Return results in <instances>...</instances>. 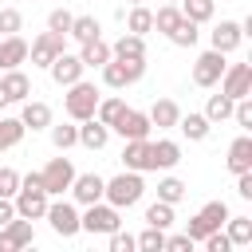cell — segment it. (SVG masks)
I'll return each instance as SVG.
<instances>
[{"mask_svg": "<svg viewBox=\"0 0 252 252\" xmlns=\"http://www.w3.org/2000/svg\"><path fill=\"white\" fill-rule=\"evenodd\" d=\"M146 197V181H142V173H134V169H122V173H114V177H106V189H102V201H110L114 209H134L138 201Z\"/></svg>", "mask_w": 252, "mask_h": 252, "instance_id": "cell-1", "label": "cell"}, {"mask_svg": "<svg viewBox=\"0 0 252 252\" xmlns=\"http://www.w3.org/2000/svg\"><path fill=\"white\" fill-rule=\"evenodd\" d=\"M47 193H43V181H39V169H32L28 177H20V189H16V197H12V205H16V217H28V220H43V213H47Z\"/></svg>", "mask_w": 252, "mask_h": 252, "instance_id": "cell-2", "label": "cell"}, {"mask_svg": "<svg viewBox=\"0 0 252 252\" xmlns=\"http://www.w3.org/2000/svg\"><path fill=\"white\" fill-rule=\"evenodd\" d=\"M63 91H67V94H63V114H67L71 122L94 118V106H98L102 91H98L91 79H79V83H71V87H63Z\"/></svg>", "mask_w": 252, "mask_h": 252, "instance_id": "cell-3", "label": "cell"}, {"mask_svg": "<svg viewBox=\"0 0 252 252\" xmlns=\"http://www.w3.org/2000/svg\"><path fill=\"white\" fill-rule=\"evenodd\" d=\"M79 228L91 236H110L114 228H122V209H114L110 201H94L79 209Z\"/></svg>", "mask_w": 252, "mask_h": 252, "instance_id": "cell-4", "label": "cell"}, {"mask_svg": "<svg viewBox=\"0 0 252 252\" xmlns=\"http://www.w3.org/2000/svg\"><path fill=\"white\" fill-rule=\"evenodd\" d=\"M228 213H232V209H228L224 201H205V205H201V209L189 217V224H185V236H189L193 244H201V240H205L213 228H220V224L228 220Z\"/></svg>", "mask_w": 252, "mask_h": 252, "instance_id": "cell-5", "label": "cell"}, {"mask_svg": "<svg viewBox=\"0 0 252 252\" xmlns=\"http://www.w3.org/2000/svg\"><path fill=\"white\" fill-rule=\"evenodd\" d=\"M98 71H102V83H106L110 91H126V87H134V83L146 75V55H142V59H114V55H110Z\"/></svg>", "mask_w": 252, "mask_h": 252, "instance_id": "cell-6", "label": "cell"}, {"mask_svg": "<svg viewBox=\"0 0 252 252\" xmlns=\"http://www.w3.org/2000/svg\"><path fill=\"white\" fill-rule=\"evenodd\" d=\"M43 220H47L51 232L63 236V240H71V236L83 232V228H79V205H75V201H63V197H51V201H47Z\"/></svg>", "mask_w": 252, "mask_h": 252, "instance_id": "cell-7", "label": "cell"}, {"mask_svg": "<svg viewBox=\"0 0 252 252\" xmlns=\"http://www.w3.org/2000/svg\"><path fill=\"white\" fill-rule=\"evenodd\" d=\"M75 161L71 158H51L43 169H39V181H43V193L47 197H63L67 189H71V181H75Z\"/></svg>", "mask_w": 252, "mask_h": 252, "instance_id": "cell-8", "label": "cell"}, {"mask_svg": "<svg viewBox=\"0 0 252 252\" xmlns=\"http://www.w3.org/2000/svg\"><path fill=\"white\" fill-rule=\"evenodd\" d=\"M224 51H217V47H209V51H201L197 59H193V83L201 87V91H213L217 83H220V75H224Z\"/></svg>", "mask_w": 252, "mask_h": 252, "instance_id": "cell-9", "label": "cell"}, {"mask_svg": "<svg viewBox=\"0 0 252 252\" xmlns=\"http://www.w3.org/2000/svg\"><path fill=\"white\" fill-rule=\"evenodd\" d=\"M59 51H67V35H59V32H39L32 43H28V59H32V67H51V59L59 55Z\"/></svg>", "mask_w": 252, "mask_h": 252, "instance_id": "cell-10", "label": "cell"}, {"mask_svg": "<svg viewBox=\"0 0 252 252\" xmlns=\"http://www.w3.org/2000/svg\"><path fill=\"white\" fill-rule=\"evenodd\" d=\"M150 114L146 110H134V106H126L118 118H114V126H110V134H118L122 142H134V138H150Z\"/></svg>", "mask_w": 252, "mask_h": 252, "instance_id": "cell-11", "label": "cell"}, {"mask_svg": "<svg viewBox=\"0 0 252 252\" xmlns=\"http://www.w3.org/2000/svg\"><path fill=\"white\" fill-rule=\"evenodd\" d=\"M217 87H220L228 98H244V94H252V63H228Z\"/></svg>", "mask_w": 252, "mask_h": 252, "instance_id": "cell-12", "label": "cell"}, {"mask_svg": "<svg viewBox=\"0 0 252 252\" xmlns=\"http://www.w3.org/2000/svg\"><path fill=\"white\" fill-rule=\"evenodd\" d=\"M102 189H106V177L102 173H75V181H71V201L83 209V205H94V201H102Z\"/></svg>", "mask_w": 252, "mask_h": 252, "instance_id": "cell-13", "label": "cell"}, {"mask_svg": "<svg viewBox=\"0 0 252 252\" xmlns=\"http://www.w3.org/2000/svg\"><path fill=\"white\" fill-rule=\"evenodd\" d=\"M35 240V224L28 217H12L4 228H0V252H16V248H28Z\"/></svg>", "mask_w": 252, "mask_h": 252, "instance_id": "cell-14", "label": "cell"}, {"mask_svg": "<svg viewBox=\"0 0 252 252\" xmlns=\"http://www.w3.org/2000/svg\"><path fill=\"white\" fill-rule=\"evenodd\" d=\"M240 43H244V28H240V20H217V24H213V32H209V47L232 55Z\"/></svg>", "mask_w": 252, "mask_h": 252, "instance_id": "cell-15", "label": "cell"}, {"mask_svg": "<svg viewBox=\"0 0 252 252\" xmlns=\"http://www.w3.org/2000/svg\"><path fill=\"white\" fill-rule=\"evenodd\" d=\"M122 169H134V173H150L154 169V146L150 138H134L122 146Z\"/></svg>", "mask_w": 252, "mask_h": 252, "instance_id": "cell-16", "label": "cell"}, {"mask_svg": "<svg viewBox=\"0 0 252 252\" xmlns=\"http://www.w3.org/2000/svg\"><path fill=\"white\" fill-rule=\"evenodd\" d=\"M83 71H87V67H83V59H79V55H71V51H59V55L51 59V67H47V75H51L59 87L79 83V79H83Z\"/></svg>", "mask_w": 252, "mask_h": 252, "instance_id": "cell-17", "label": "cell"}, {"mask_svg": "<svg viewBox=\"0 0 252 252\" xmlns=\"http://www.w3.org/2000/svg\"><path fill=\"white\" fill-rule=\"evenodd\" d=\"M224 169L236 177V173H244V169H252V134L244 130L240 138H232L228 142V154H224Z\"/></svg>", "mask_w": 252, "mask_h": 252, "instance_id": "cell-18", "label": "cell"}, {"mask_svg": "<svg viewBox=\"0 0 252 252\" xmlns=\"http://www.w3.org/2000/svg\"><path fill=\"white\" fill-rule=\"evenodd\" d=\"M20 122H24V130H47L51 126V106L47 102H39V98H24L20 102V114H16Z\"/></svg>", "mask_w": 252, "mask_h": 252, "instance_id": "cell-19", "label": "cell"}, {"mask_svg": "<svg viewBox=\"0 0 252 252\" xmlns=\"http://www.w3.org/2000/svg\"><path fill=\"white\" fill-rule=\"evenodd\" d=\"M28 63V39L16 32V35H0V71H12Z\"/></svg>", "mask_w": 252, "mask_h": 252, "instance_id": "cell-20", "label": "cell"}, {"mask_svg": "<svg viewBox=\"0 0 252 252\" xmlns=\"http://www.w3.org/2000/svg\"><path fill=\"white\" fill-rule=\"evenodd\" d=\"M0 87H4L8 102H24V98H32V79H28L20 67H12V71H0Z\"/></svg>", "mask_w": 252, "mask_h": 252, "instance_id": "cell-21", "label": "cell"}, {"mask_svg": "<svg viewBox=\"0 0 252 252\" xmlns=\"http://www.w3.org/2000/svg\"><path fill=\"white\" fill-rule=\"evenodd\" d=\"M146 114H150V126H158V130H173L177 118H181V106H177L173 98H154V106H150Z\"/></svg>", "mask_w": 252, "mask_h": 252, "instance_id": "cell-22", "label": "cell"}, {"mask_svg": "<svg viewBox=\"0 0 252 252\" xmlns=\"http://www.w3.org/2000/svg\"><path fill=\"white\" fill-rule=\"evenodd\" d=\"M110 142V126H102L98 118H83L79 122V146L83 150H102Z\"/></svg>", "mask_w": 252, "mask_h": 252, "instance_id": "cell-23", "label": "cell"}, {"mask_svg": "<svg viewBox=\"0 0 252 252\" xmlns=\"http://www.w3.org/2000/svg\"><path fill=\"white\" fill-rule=\"evenodd\" d=\"M79 59H83V67L87 71H98L106 59H110V43L98 35V39H87V43H79V51H75Z\"/></svg>", "mask_w": 252, "mask_h": 252, "instance_id": "cell-24", "label": "cell"}, {"mask_svg": "<svg viewBox=\"0 0 252 252\" xmlns=\"http://www.w3.org/2000/svg\"><path fill=\"white\" fill-rule=\"evenodd\" d=\"M177 130H181L189 142H205V138L213 134V122H209L201 110H189V114H181V118H177Z\"/></svg>", "mask_w": 252, "mask_h": 252, "instance_id": "cell-25", "label": "cell"}, {"mask_svg": "<svg viewBox=\"0 0 252 252\" xmlns=\"http://www.w3.org/2000/svg\"><path fill=\"white\" fill-rule=\"evenodd\" d=\"M220 228H224V236L232 240V248H248V244H252V217H244V213L232 217V213H228V220H224Z\"/></svg>", "mask_w": 252, "mask_h": 252, "instance_id": "cell-26", "label": "cell"}, {"mask_svg": "<svg viewBox=\"0 0 252 252\" xmlns=\"http://www.w3.org/2000/svg\"><path fill=\"white\" fill-rule=\"evenodd\" d=\"M110 55H114V59H142V55H146V35L122 32V35L110 43Z\"/></svg>", "mask_w": 252, "mask_h": 252, "instance_id": "cell-27", "label": "cell"}, {"mask_svg": "<svg viewBox=\"0 0 252 252\" xmlns=\"http://www.w3.org/2000/svg\"><path fill=\"white\" fill-rule=\"evenodd\" d=\"M150 146H154V169H177L181 146H177L173 138H158V142H150Z\"/></svg>", "mask_w": 252, "mask_h": 252, "instance_id": "cell-28", "label": "cell"}, {"mask_svg": "<svg viewBox=\"0 0 252 252\" xmlns=\"http://www.w3.org/2000/svg\"><path fill=\"white\" fill-rule=\"evenodd\" d=\"M122 20H126V32H134V35L154 32V8H146V4H130V12H122Z\"/></svg>", "mask_w": 252, "mask_h": 252, "instance_id": "cell-29", "label": "cell"}, {"mask_svg": "<svg viewBox=\"0 0 252 252\" xmlns=\"http://www.w3.org/2000/svg\"><path fill=\"white\" fill-rule=\"evenodd\" d=\"M177 8L193 24H213V16H217V0H177Z\"/></svg>", "mask_w": 252, "mask_h": 252, "instance_id": "cell-30", "label": "cell"}, {"mask_svg": "<svg viewBox=\"0 0 252 252\" xmlns=\"http://www.w3.org/2000/svg\"><path fill=\"white\" fill-rule=\"evenodd\" d=\"M232 102H236V98H228L224 91H220V94H209V102H205V110H201V114H205L213 126H220V122H228V118H232Z\"/></svg>", "mask_w": 252, "mask_h": 252, "instance_id": "cell-31", "label": "cell"}, {"mask_svg": "<svg viewBox=\"0 0 252 252\" xmlns=\"http://www.w3.org/2000/svg\"><path fill=\"white\" fill-rule=\"evenodd\" d=\"M47 134H51V146H55L59 154H67L71 146H79V122H59V126L51 122Z\"/></svg>", "mask_w": 252, "mask_h": 252, "instance_id": "cell-32", "label": "cell"}, {"mask_svg": "<svg viewBox=\"0 0 252 252\" xmlns=\"http://www.w3.org/2000/svg\"><path fill=\"white\" fill-rule=\"evenodd\" d=\"M165 39H169L173 47H197V39H201V24H193V20H185V16H181V20H177V28H173Z\"/></svg>", "mask_w": 252, "mask_h": 252, "instance_id": "cell-33", "label": "cell"}, {"mask_svg": "<svg viewBox=\"0 0 252 252\" xmlns=\"http://www.w3.org/2000/svg\"><path fill=\"white\" fill-rule=\"evenodd\" d=\"M185 193H189V185H185L181 177H173V173L158 181V201H165V205H173V209L185 201Z\"/></svg>", "mask_w": 252, "mask_h": 252, "instance_id": "cell-34", "label": "cell"}, {"mask_svg": "<svg viewBox=\"0 0 252 252\" xmlns=\"http://www.w3.org/2000/svg\"><path fill=\"white\" fill-rule=\"evenodd\" d=\"M75 43H87V39H98L102 35V24L94 20V16H75L71 20V32H67Z\"/></svg>", "mask_w": 252, "mask_h": 252, "instance_id": "cell-35", "label": "cell"}, {"mask_svg": "<svg viewBox=\"0 0 252 252\" xmlns=\"http://www.w3.org/2000/svg\"><path fill=\"white\" fill-rule=\"evenodd\" d=\"M173 220H177V213H173V205H165V201H154V205H146V224L150 228H173Z\"/></svg>", "mask_w": 252, "mask_h": 252, "instance_id": "cell-36", "label": "cell"}, {"mask_svg": "<svg viewBox=\"0 0 252 252\" xmlns=\"http://www.w3.org/2000/svg\"><path fill=\"white\" fill-rule=\"evenodd\" d=\"M24 122L20 118H8V114H0V150H16L20 142H24Z\"/></svg>", "mask_w": 252, "mask_h": 252, "instance_id": "cell-37", "label": "cell"}, {"mask_svg": "<svg viewBox=\"0 0 252 252\" xmlns=\"http://www.w3.org/2000/svg\"><path fill=\"white\" fill-rule=\"evenodd\" d=\"M126 110V98L122 94H106V98H98V106H94V118L102 122V126H114V118Z\"/></svg>", "mask_w": 252, "mask_h": 252, "instance_id": "cell-38", "label": "cell"}, {"mask_svg": "<svg viewBox=\"0 0 252 252\" xmlns=\"http://www.w3.org/2000/svg\"><path fill=\"white\" fill-rule=\"evenodd\" d=\"M134 248H142V252H165V228H142L138 236H134Z\"/></svg>", "mask_w": 252, "mask_h": 252, "instance_id": "cell-39", "label": "cell"}, {"mask_svg": "<svg viewBox=\"0 0 252 252\" xmlns=\"http://www.w3.org/2000/svg\"><path fill=\"white\" fill-rule=\"evenodd\" d=\"M177 20H181V8H177V4H158V12H154V28H158L161 35H169V32L177 28Z\"/></svg>", "mask_w": 252, "mask_h": 252, "instance_id": "cell-40", "label": "cell"}, {"mask_svg": "<svg viewBox=\"0 0 252 252\" xmlns=\"http://www.w3.org/2000/svg\"><path fill=\"white\" fill-rule=\"evenodd\" d=\"M71 20H75V12H67V8H51V12H47V32L67 35V32H71Z\"/></svg>", "mask_w": 252, "mask_h": 252, "instance_id": "cell-41", "label": "cell"}, {"mask_svg": "<svg viewBox=\"0 0 252 252\" xmlns=\"http://www.w3.org/2000/svg\"><path fill=\"white\" fill-rule=\"evenodd\" d=\"M16 32H24L20 8H0V35H16Z\"/></svg>", "mask_w": 252, "mask_h": 252, "instance_id": "cell-42", "label": "cell"}, {"mask_svg": "<svg viewBox=\"0 0 252 252\" xmlns=\"http://www.w3.org/2000/svg\"><path fill=\"white\" fill-rule=\"evenodd\" d=\"M232 118H236L240 130H252V94H244V98L232 102Z\"/></svg>", "mask_w": 252, "mask_h": 252, "instance_id": "cell-43", "label": "cell"}, {"mask_svg": "<svg viewBox=\"0 0 252 252\" xmlns=\"http://www.w3.org/2000/svg\"><path fill=\"white\" fill-rule=\"evenodd\" d=\"M201 244H205V252H232V240L224 236V228H213Z\"/></svg>", "mask_w": 252, "mask_h": 252, "instance_id": "cell-44", "label": "cell"}, {"mask_svg": "<svg viewBox=\"0 0 252 252\" xmlns=\"http://www.w3.org/2000/svg\"><path fill=\"white\" fill-rule=\"evenodd\" d=\"M16 189H20V173L12 165H0V197H16Z\"/></svg>", "mask_w": 252, "mask_h": 252, "instance_id": "cell-45", "label": "cell"}, {"mask_svg": "<svg viewBox=\"0 0 252 252\" xmlns=\"http://www.w3.org/2000/svg\"><path fill=\"white\" fill-rule=\"evenodd\" d=\"M106 240H110V252H134V236H130V232H122V228H114Z\"/></svg>", "mask_w": 252, "mask_h": 252, "instance_id": "cell-46", "label": "cell"}, {"mask_svg": "<svg viewBox=\"0 0 252 252\" xmlns=\"http://www.w3.org/2000/svg\"><path fill=\"white\" fill-rule=\"evenodd\" d=\"M165 252H193V240L185 236V232H165Z\"/></svg>", "mask_w": 252, "mask_h": 252, "instance_id": "cell-47", "label": "cell"}, {"mask_svg": "<svg viewBox=\"0 0 252 252\" xmlns=\"http://www.w3.org/2000/svg\"><path fill=\"white\" fill-rule=\"evenodd\" d=\"M236 193H240L244 201H252V169H244V173H236Z\"/></svg>", "mask_w": 252, "mask_h": 252, "instance_id": "cell-48", "label": "cell"}, {"mask_svg": "<svg viewBox=\"0 0 252 252\" xmlns=\"http://www.w3.org/2000/svg\"><path fill=\"white\" fill-rule=\"evenodd\" d=\"M12 217H16V205H12V197H0V228H4Z\"/></svg>", "mask_w": 252, "mask_h": 252, "instance_id": "cell-49", "label": "cell"}, {"mask_svg": "<svg viewBox=\"0 0 252 252\" xmlns=\"http://www.w3.org/2000/svg\"><path fill=\"white\" fill-rule=\"evenodd\" d=\"M4 106H12V102H8V94H4V87H0V110H4Z\"/></svg>", "mask_w": 252, "mask_h": 252, "instance_id": "cell-50", "label": "cell"}, {"mask_svg": "<svg viewBox=\"0 0 252 252\" xmlns=\"http://www.w3.org/2000/svg\"><path fill=\"white\" fill-rule=\"evenodd\" d=\"M130 4H146V0H130Z\"/></svg>", "mask_w": 252, "mask_h": 252, "instance_id": "cell-51", "label": "cell"}, {"mask_svg": "<svg viewBox=\"0 0 252 252\" xmlns=\"http://www.w3.org/2000/svg\"><path fill=\"white\" fill-rule=\"evenodd\" d=\"M161 4H177V0H161Z\"/></svg>", "mask_w": 252, "mask_h": 252, "instance_id": "cell-52", "label": "cell"}]
</instances>
